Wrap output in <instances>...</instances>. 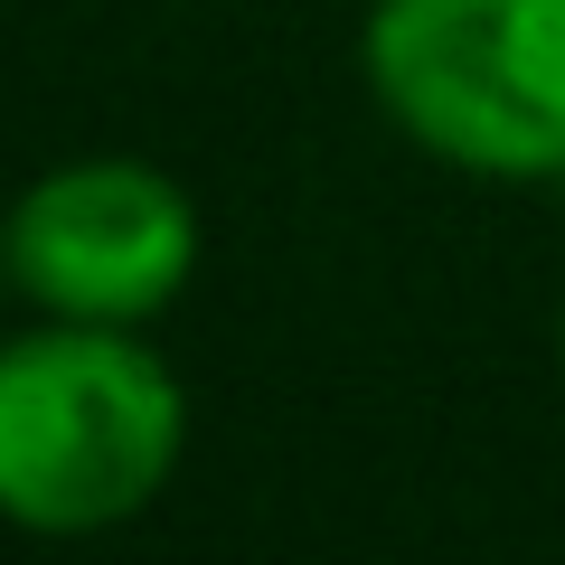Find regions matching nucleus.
Returning <instances> with one entry per match:
<instances>
[{
  "label": "nucleus",
  "mask_w": 565,
  "mask_h": 565,
  "mask_svg": "<svg viewBox=\"0 0 565 565\" xmlns=\"http://www.w3.org/2000/svg\"><path fill=\"white\" fill-rule=\"evenodd\" d=\"M189 396L122 321H47L0 349V519L29 537H95L170 490Z\"/></svg>",
  "instance_id": "nucleus-1"
},
{
  "label": "nucleus",
  "mask_w": 565,
  "mask_h": 565,
  "mask_svg": "<svg viewBox=\"0 0 565 565\" xmlns=\"http://www.w3.org/2000/svg\"><path fill=\"white\" fill-rule=\"evenodd\" d=\"M386 122L481 180H565V0H377Z\"/></svg>",
  "instance_id": "nucleus-2"
},
{
  "label": "nucleus",
  "mask_w": 565,
  "mask_h": 565,
  "mask_svg": "<svg viewBox=\"0 0 565 565\" xmlns=\"http://www.w3.org/2000/svg\"><path fill=\"white\" fill-rule=\"evenodd\" d=\"M0 255H10V282L57 321L141 330L199 274V207L170 170L104 151V161H66L29 180L20 207L0 217Z\"/></svg>",
  "instance_id": "nucleus-3"
},
{
  "label": "nucleus",
  "mask_w": 565,
  "mask_h": 565,
  "mask_svg": "<svg viewBox=\"0 0 565 565\" xmlns=\"http://www.w3.org/2000/svg\"><path fill=\"white\" fill-rule=\"evenodd\" d=\"M0 282H10V255H0Z\"/></svg>",
  "instance_id": "nucleus-4"
}]
</instances>
